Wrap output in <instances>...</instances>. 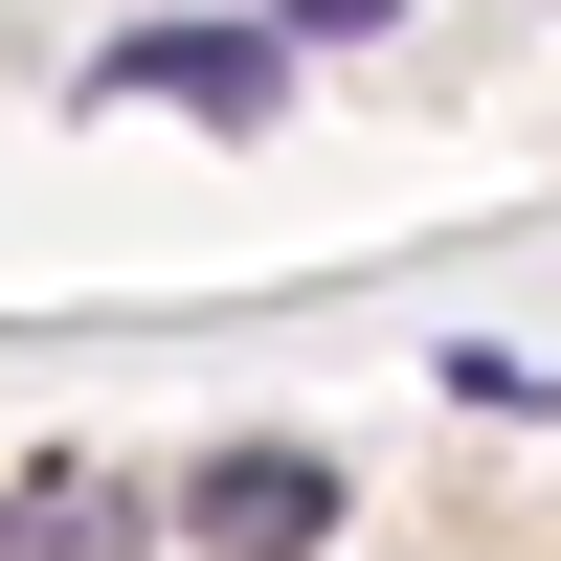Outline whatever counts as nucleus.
<instances>
[{"instance_id":"nucleus-4","label":"nucleus","mask_w":561,"mask_h":561,"mask_svg":"<svg viewBox=\"0 0 561 561\" xmlns=\"http://www.w3.org/2000/svg\"><path fill=\"white\" fill-rule=\"evenodd\" d=\"M404 0H270V45H382Z\"/></svg>"},{"instance_id":"nucleus-3","label":"nucleus","mask_w":561,"mask_h":561,"mask_svg":"<svg viewBox=\"0 0 561 561\" xmlns=\"http://www.w3.org/2000/svg\"><path fill=\"white\" fill-rule=\"evenodd\" d=\"M135 539H158L135 472H23V494H0V561H135Z\"/></svg>"},{"instance_id":"nucleus-2","label":"nucleus","mask_w":561,"mask_h":561,"mask_svg":"<svg viewBox=\"0 0 561 561\" xmlns=\"http://www.w3.org/2000/svg\"><path fill=\"white\" fill-rule=\"evenodd\" d=\"M135 90H180L203 135H270V113H293V68H270V23H158V45H135Z\"/></svg>"},{"instance_id":"nucleus-1","label":"nucleus","mask_w":561,"mask_h":561,"mask_svg":"<svg viewBox=\"0 0 561 561\" xmlns=\"http://www.w3.org/2000/svg\"><path fill=\"white\" fill-rule=\"evenodd\" d=\"M180 539L203 561H314L337 539V449H203L180 472Z\"/></svg>"}]
</instances>
